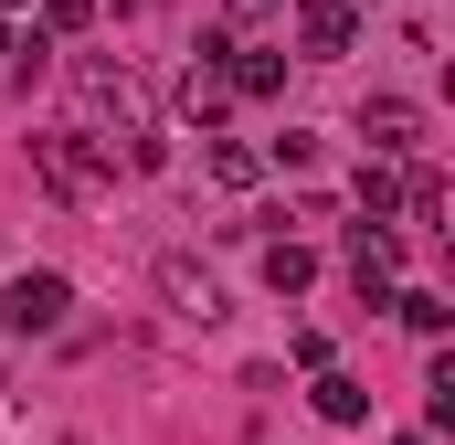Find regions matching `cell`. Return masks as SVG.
Listing matches in <instances>:
<instances>
[{
  "label": "cell",
  "mask_w": 455,
  "mask_h": 445,
  "mask_svg": "<svg viewBox=\"0 0 455 445\" xmlns=\"http://www.w3.org/2000/svg\"><path fill=\"white\" fill-rule=\"evenodd\" d=\"M32 181L53 191V202H107L116 191V149L96 138V127H32Z\"/></svg>",
  "instance_id": "obj_1"
},
{
  "label": "cell",
  "mask_w": 455,
  "mask_h": 445,
  "mask_svg": "<svg viewBox=\"0 0 455 445\" xmlns=\"http://www.w3.org/2000/svg\"><path fill=\"white\" fill-rule=\"evenodd\" d=\"M75 85H85V107L116 117V138H138L148 127V85H138V64H107V53H75ZM107 138V149H116Z\"/></svg>",
  "instance_id": "obj_2"
},
{
  "label": "cell",
  "mask_w": 455,
  "mask_h": 445,
  "mask_svg": "<svg viewBox=\"0 0 455 445\" xmlns=\"http://www.w3.org/2000/svg\"><path fill=\"white\" fill-rule=\"evenodd\" d=\"M202 64L223 75L233 96H254V107H265V96H286V53H265V43H233V32H202Z\"/></svg>",
  "instance_id": "obj_3"
},
{
  "label": "cell",
  "mask_w": 455,
  "mask_h": 445,
  "mask_svg": "<svg viewBox=\"0 0 455 445\" xmlns=\"http://www.w3.org/2000/svg\"><path fill=\"white\" fill-rule=\"evenodd\" d=\"M64 308H75V287H64V276H53V265H21V276H11V287H0V319H11V329H21V339H43V329H64Z\"/></svg>",
  "instance_id": "obj_4"
},
{
  "label": "cell",
  "mask_w": 455,
  "mask_h": 445,
  "mask_svg": "<svg viewBox=\"0 0 455 445\" xmlns=\"http://www.w3.org/2000/svg\"><path fill=\"white\" fill-rule=\"evenodd\" d=\"M424 127H435V117L413 107V96H360V138H371V159H392V170L424 159Z\"/></svg>",
  "instance_id": "obj_5"
},
{
  "label": "cell",
  "mask_w": 455,
  "mask_h": 445,
  "mask_svg": "<svg viewBox=\"0 0 455 445\" xmlns=\"http://www.w3.org/2000/svg\"><path fill=\"white\" fill-rule=\"evenodd\" d=\"M148 287H159V308H170V319H191V329H212V319H223V287H212L191 255H159V265H148Z\"/></svg>",
  "instance_id": "obj_6"
},
{
  "label": "cell",
  "mask_w": 455,
  "mask_h": 445,
  "mask_svg": "<svg viewBox=\"0 0 455 445\" xmlns=\"http://www.w3.org/2000/svg\"><path fill=\"white\" fill-rule=\"evenodd\" d=\"M349 287H360L371 308H392V287H403V244L360 222V233H349Z\"/></svg>",
  "instance_id": "obj_7"
},
{
  "label": "cell",
  "mask_w": 455,
  "mask_h": 445,
  "mask_svg": "<svg viewBox=\"0 0 455 445\" xmlns=\"http://www.w3.org/2000/svg\"><path fill=\"white\" fill-rule=\"evenodd\" d=\"M297 43L329 64V53H349V43H360V11H349V0H297Z\"/></svg>",
  "instance_id": "obj_8"
},
{
  "label": "cell",
  "mask_w": 455,
  "mask_h": 445,
  "mask_svg": "<svg viewBox=\"0 0 455 445\" xmlns=\"http://www.w3.org/2000/svg\"><path fill=\"white\" fill-rule=\"evenodd\" d=\"M170 96H180V117H191L202 138H212V127H223V107H233V85H223V75H212V64H202V53L180 64V85H170Z\"/></svg>",
  "instance_id": "obj_9"
},
{
  "label": "cell",
  "mask_w": 455,
  "mask_h": 445,
  "mask_svg": "<svg viewBox=\"0 0 455 445\" xmlns=\"http://www.w3.org/2000/svg\"><path fill=\"white\" fill-rule=\"evenodd\" d=\"M202 181H212V191H254V181H265V159H254L243 138H212V149H202Z\"/></svg>",
  "instance_id": "obj_10"
},
{
  "label": "cell",
  "mask_w": 455,
  "mask_h": 445,
  "mask_svg": "<svg viewBox=\"0 0 455 445\" xmlns=\"http://www.w3.org/2000/svg\"><path fill=\"white\" fill-rule=\"evenodd\" d=\"M265 287H275V297H307V287H318V255H307V244H265Z\"/></svg>",
  "instance_id": "obj_11"
},
{
  "label": "cell",
  "mask_w": 455,
  "mask_h": 445,
  "mask_svg": "<svg viewBox=\"0 0 455 445\" xmlns=\"http://www.w3.org/2000/svg\"><path fill=\"white\" fill-rule=\"evenodd\" d=\"M307 403H318V425H360V414H371V392H360L349 371H318V392H307Z\"/></svg>",
  "instance_id": "obj_12"
},
{
  "label": "cell",
  "mask_w": 455,
  "mask_h": 445,
  "mask_svg": "<svg viewBox=\"0 0 455 445\" xmlns=\"http://www.w3.org/2000/svg\"><path fill=\"white\" fill-rule=\"evenodd\" d=\"M392 319H403V329H424V339H445V297H435V287H392Z\"/></svg>",
  "instance_id": "obj_13"
},
{
  "label": "cell",
  "mask_w": 455,
  "mask_h": 445,
  "mask_svg": "<svg viewBox=\"0 0 455 445\" xmlns=\"http://www.w3.org/2000/svg\"><path fill=\"white\" fill-rule=\"evenodd\" d=\"M403 213L435 233V222H445V170H413V181H403Z\"/></svg>",
  "instance_id": "obj_14"
},
{
  "label": "cell",
  "mask_w": 455,
  "mask_h": 445,
  "mask_svg": "<svg viewBox=\"0 0 455 445\" xmlns=\"http://www.w3.org/2000/svg\"><path fill=\"white\" fill-rule=\"evenodd\" d=\"M360 202H371V222H381L392 202H403V170H392V159H360Z\"/></svg>",
  "instance_id": "obj_15"
},
{
  "label": "cell",
  "mask_w": 455,
  "mask_h": 445,
  "mask_svg": "<svg viewBox=\"0 0 455 445\" xmlns=\"http://www.w3.org/2000/svg\"><path fill=\"white\" fill-rule=\"evenodd\" d=\"M307 149H318V138H307V127H286V138H265L254 159H265V170H307Z\"/></svg>",
  "instance_id": "obj_16"
},
{
  "label": "cell",
  "mask_w": 455,
  "mask_h": 445,
  "mask_svg": "<svg viewBox=\"0 0 455 445\" xmlns=\"http://www.w3.org/2000/svg\"><path fill=\"white\" fill-rule=\"evenodd\" d=\"M96 21V0H43V43H64V32H85Z\"/></svg>",
  "instance_id": "obj_17"
},
{
  "label": "cell",
  "mask_w": 455,
  "mask_h": 445,
  "mask_svg": "<svg viewBox=\"0 0 455 445\" xmlns=\"http://www.w3.org/2000/svg\"><path fill=\"white\" fill-rule=\"evenodd\" d=\"M286 350H297V371H339V350H329V329H297Z\"/></svg>",
  "instance_id": "obj_18"
},
{
  "label": "cell",
  "mask_w": 455,
  "mask_h": 445,
  "mask_svg": "<svg viewBox=\"0 0 455 445\" xmlns=\"http://www.w3.org/2000/svg\"><path fill=\"white\" fill-rule=\"evenodd\" d=\"M223 11H243V21H265V11H286V0H223Z\"/></svg>",
  "instance_id": "obj_19"
},
{
  "label": "cell",
  "mask_w": 455,
  "mask_h": 445,
  "mask_svg": "<svg viewBox=\"0 0 455 445\" xmlns=\"http://www.w3.org/2000/svg\"><path fill=\"white\" fill-rule=\"evenodd\" d=\"M0 53H21V43H11V21H0Z\"/></svg>",
  "instance_id": "obj_20"
},
{
  "label": "cell",
  "mask_w": 455,
  "mask_h": 445,
  "mask_svg": "<svg viewBox=\"0 0 455 445\" xmlns=\"http://www.w3.org/2000/svg\"><path fill=\"white\" fill-rule=\"evenodd\" d=\"M392 445H435V435H392Z\"/></svg>",
  "instance_id": "obj_21"
},
{
  "label": "cell",
  "mask_w": 455,
  "mask_h": 445,
  "mask_svg": "<svg viewBox=\"0 0 455 445\" xmlns=\"http://www.w3.org/2000/svg\"><path fill=\"white\" fill-rule=\"evenodd\" d=\"M11 11H21V0H0V21H11Z\"/></svg>",
  "instance_id": "obj_22"
},
{
  "label": "cell",
  "mask_w": 455,
  "mask_h": 445,
  "mask_svg": "<svg viewBox=\"0 0 455 445\" xmlns=\"http://www.w3.org/2000/svg\"><path fill=\"white\" fill-rule=\"evenodd\" d=\"M349 11H371V0H349Z\"/></svg>",
  "instance_id": "obj_23"
}]
</instances>
